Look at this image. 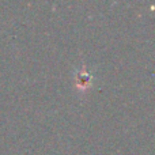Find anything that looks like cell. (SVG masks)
Here are the masks:
<instances>
[{"label":"cell","mask_w":155,"mask_h":155,"mask_svg":"<svg viewBox=\"0 0 155 155\" xmlns=\"http://www.w3.org/2000/svg\"><path fill=\"white\" fill-rule=\"evenodd\" d=\"M91 74H88L87 71L84 70V68H82V70H79L76 72V83H78V86L79 87H86V86H88L90 84V82H91Z\"/></svg>","instance_id":"1"}]
</instances>
